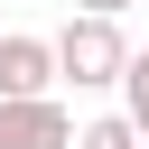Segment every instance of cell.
I'll return each instance as SVG.
<instances>
[{
    "mask_svg": "<svg viewBox=\"0 0 149 149\" xmlns=\"http://www.w3.org/2000/svg\"><path fill=\"white\" fill-rule=\"evenodd\" d=\"M47 47H56V84H74V93H112V84H121V65H130L121 19H93V9H74Z\"/></svg>",
    "mask_w": 149,
    "mask_h": 149,
    "instance_id": "1",
    "label": "cell"
},
{
    "mask_svg": "<svg viewBox=\"0 0 149 149\" xmlns=\"http://www.w3.org/2000/svg\"><path fill=\"white\" fill-rule=\"evenodd\" d=\"M0 149H74V112L56 93H9L0 102Z\"/></svg>",
    "mask_w": 149,
    "mask_h": 149,
    "instance_id": "2",
    "label": "cell"
},
{
    "mask_svg": "<svg viewBox=\"0 0 149 149\" xmlns=\"http://www.w3.org/2000/svg\"><path fill=\"white\" fill-rule=\"evenodd\" d=\"M9 93H56V47L37 28H0V102Z\"/></svg>",
    "mask_w": 149,
    "mask_h": 149,
    "instance_id": "3",
    "label": "cell"
},
{
    "mask_svg": "<svg viewBox=\"0 0 149 149\" xmlns=\"http://www.w3.org/2000/svg\"><path fill=\"white\" fill-rule=\"evenodd\" d=\"M112 93H121V121L149 140V47H130V65H121V84H112Z\"/></svg>",
    "mask_w": 149,
    "mask_h": 149,
    "instance_id": "4",
    "label": "cell"
},
{
    "mask_svg": "<svg viewBox=\"0 0 149 149\" xmlns=\"http://www.w3.org/2000/svg\"><path fill=\"white\" fill-rule=\"evenodd\" d=\"M74 149H140V130L121 112H93V121H74Z\"/></svg>",
    "mask_w": 149,
    "mask_h": 149,
    "instance_id": "5",
    "label": "cell"
},
{
    "mask_svg": "<svg viewBox=\"0 0 149 149\" xmlns=\"http://www.w3.org/2000/svg\"><path fill=\"white\" fill-rule=\"evenodd\" d=\"M74 9H93V19H121V9H130V0H74Z\"/></svg>",
    "mask_w": 149,
    "mask_h": 149,
    "instance_id": "6",
    "label": "cell"
}]
</instances>
